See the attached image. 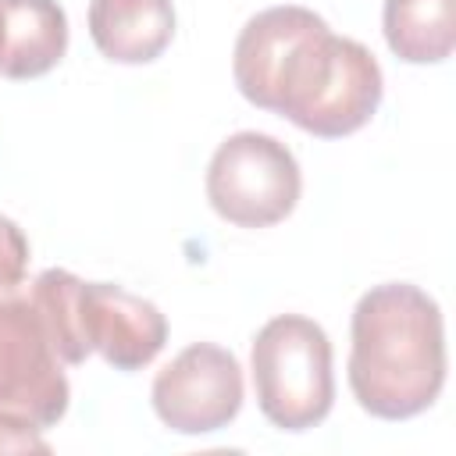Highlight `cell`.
Returning <instances> with one entry per match:
<instances>
[{"label": "cell", "mask_w": 456, "mask_h": 456, "mask_svg": "<svg viewBox=\"0 0 456 456\" xmlns=\"http://www.w3.org/2000/svg\"><path fill=\"white\" fill-rule=\"evenodd\" d=\"M388 50L406 64H438L456 46V0H385Z\"/></svg>", "instance_id": "30bf717a"}, {"label": "cell", "mask_w": 456, "mask_h": 456, "mask_svg": "<svg viewBox=\"0 0 456 456\" xmlns=\"http://www.w3.org/2000/svg\"><path fill=\"white\" fill-rule=\"evenodd\" d=\"M0 452H50V445L39 428L14 417H0Z\"/></svg>", "instance_id": "7c38bea8"}, {"label": "cell", "mask_w": 456, "mask_h": 456, "mask_svg": "<svg viewBox=\"0 0 456 456\" xmlns=\"http://www.w3.org/2000/svg\"><path fill=\"white\" fill-rule=\"evenodd\" d=\"M28 271V239L21 228L0 214V292H11L25 281Z\"/></svg>", "instance_id": "8fae6325"}, {"label": "cell", "mask_w": 456, "mask_h": 456, "mask_svg": "<svg viewBox=\"0 0 456 456\" xmlns=\"http://www.w3.org/2000/svg\"><path fill=\"white\" fill-rule=\"evenodd\" d=\"M71 385L28 296H0V417L39 431L68 413Z\"/></svg>", "instance_id": "277c9868"}, {"label": "cell", "mask_w": 456, "mask_h": 456, "mask_svg": "<svg viewBox=\"0 0 456 456\" xmlns=\"http://www.w3.org/2000/svg\"><path fill=\"white\" fill-rule=\"evenodd\" d=\"M75 324L82 346L100 353L114 370H142L167 342V321L157 303L110 281L78 278Z\"/></svg>", "instance_id": "8992f818"}, {"label": "cell", "mask_w": 456, "mask_h": 456, "mask_svg": "<svg viewBox=\"0 0 456 456\" xmlns=\"http://www.w3.org/2000/svg\"><path fill=\"white\" fill-rule=\"evenodd\" d=\"M150 399L160 424L178 435L221 431L242 410V367L228 349L192 342L157 370Z\"/></svg>", "instance_id": "5b68a950"}, {"label": "cell", "mask_w": 456, "mask_h": 456, "mask_svg": "<svg viewBox=\"0 0 456 456\" xmlns=\"http://www.w3.org/2000/svg\"><path fill=\"white\" fill-rule=\"evenodd\" d=\"M68 50V14L57 0H0V75L25 82L53 71Z\"/></svg>", "instance_id": "ba28073f"}, {"label": "cell", "mask_w": 456, "mask_h": 456, "mask_svg": "<svg viewBox=\"0 0 456 456\" xmlns=\"http://www.w3.org/2000/svg\"><path fill=\"white\" fill-rule=\"evenodd\" d=\"M324 18L314 14L310 7L278 4V7L253 14L242 25V32L235 39V53H232V75H235L239 93L253 107L271 110V96H274V86H278V75H281L289 53Z\"/></svg>", "instance_id": "52a82bcc"}, {"label": "cell", "mask_w": 456, "mask_h": 456, "mask_svg": "<svg viewBox=\"0 0 456 456\" xmlns=\"http://www.w3.org/2000/svg\"><path fill=\"white\" fill-rule=\"evenodd\" d=\"M249 370L256 406L278 431H310L331 413V342L317 321L303 314L271 317L253 338Z\"/></svg>", "instance_id": "7a4b0ae2"}, {"label": "cell", "mask_w": 456, "mask_h": 456, "mask_svg": "<svg viewBox=\"0 0 456 456\" xmlns=\"http://www.w3.org/2000/svg\"><path fill=\"white\" fill-rule=\"evenodd\" d=\"M303 192V175L285 142L267 132L228 135L207 164V200L217 217L239 228L285 221Z\"/></svg>", "instance_id": "3957f363"}, {"label": "cell", "mask_w": 456, "mask_h": 456, "mask_svg": "<svg viewBox=\"0 0 456 456\" xmlns=\"http://www.w3.org/2000/svg\"><path fill=\"white\" fill-rule=\"evenodd\" d=\"M349 388L360 410L381 420L424 413L445 385V324L438 303L410 285L385 281L353 310Z\"/></svg>", "instance_id": "6da1fadb"}, {"label": "cell", "mask_w": 456, "mask_h": 456, "mask_svg": "<svg viewBox=\"0 0 456 456\" xmlns=\"http://www.w3.org/2000/svg\"><path fill=\"white\" fill-rule=\"evenodd\" d=\"M89 36L114 64H150L175 39L171 0H93Z\"/></svg>", "instance_id": "9c48e42d"}]
</instances>
